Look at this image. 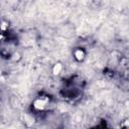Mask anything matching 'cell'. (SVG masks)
I'll list each match as a JSON object with an SVG mask.
<instances>
[{"instance_id": "cell-1", "label": "cell", "mask_w": 129, "mask_h": 129, "mask_svg": "<svg viewBox=\"0 0 129 129\" xmlns=\"http://www.w3.org/2000/svg\"><path fill=\"white\" fill-rule=\"evenodd\" d=\"M47 99H42V98H38L34 101L33 103V107L36 109V110H42L45 108L46 104H47Z\"/></svg>"}, {"instance_id": "cell-3", "label": "cell", "mask_w": 129, "mask_h": 129, "mask_svg": "<svg viewBox=\"0 0 129 129\" xmlns=\"http://www.w3.org/2000/svg\"><path fill=\"white\" fill-rule=\"evenodd\" d=\"M61 70H62L61 64H60V63H56V64H54V67H53V69H52V73H53L54 75H58V74L61 72Z\"/></svg>"}, {"instance_id": "cell-2", "label": "cell", "mask_w": 129, "mask_h": 129, "mask_svg": "<svg viewBox=\"0 0 129 129\" xmlns=\"http://www.w3.org/2000/svg\"><path fill=\"white\" fill-rule=\"evenodd\" d=\"M84 56H85V52H84V50L83 49H76V51H75V57L78 59V60H82L83 58H84Z\"/></svg>"}]
</instances>
